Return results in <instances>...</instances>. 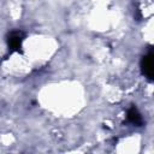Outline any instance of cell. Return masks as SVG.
I'll list each match as a JSON object with an SVG mask.
<instances>
[{
  "label": "cell",
  "instance_id": "cell-1",
  "mask_svg": "<svg viewBox=\"0 0 154 154\" xmlns=\"http://www.w3.org/2000/svg\"><path fill=\"white\" fill-rule=\"evenodd\" d=\"M41 106L57 117H73L84 107L85 91L72 81L53 82L43 87L37 96Z\"/></svg>",
  "mask_w": 154,
  "mask_h": 154
},
{
  "label": "cell",
  "instance_id": "cell-2",
  "mask_svg": "<svg viewBox=\"0 0 154 154\" xmlns=\"http://www.w3.org/2000/svg\"><path fill=\"white\" fill-rule=\"evenodd\" d=\"M59 51V41L47 32H32L20 42V52L30 60L34 67L49 63Z\"/></svg>",
  "mask_w": 154,
  "mask_h": 154
},
{
  "label": "cell",
  "instance_id": "cell-3",
  "mask_svg": "<svg viewBox=\"0 0 154 154\" xmlns=\"http://www.w3.org/2000/svg\"><path fill=\"white\" fill-rule=\"evenodd\" d=\"M1 72L10 78H24L35 69L30 60L19 51L12 52L0 64Z\"/></svg>",
  "mask_w": 154,
  "mask_h": 154
},
{
  "label": "cell",
  "instance_id": "cell-4",
  "mask_svg": "<svg viewBox=\"0 0 154 154\" xmlns=\"http://www.w3.org/2000/svg\"><path fill=\"white\" fill-rule=\"evenodd\" d=\"M114 12L111 7L93 6L88 14V26L96 32H106L114 25Z\"/></svg>",
  "mask_w": 154,
  "mask_h": 154
},
{
  "label": "cell",
  "instance_id": "cell-5",
  "mask_svg": "<svg viewBox=\"0 0 154 154\" xmlns=\"http://www.w3.org/2000/svg\"><path fill=\"white\" fill-rule=\"evenodd\" d=\"M143 138L140 134H126L114 143V150L119 153H137L141 150Z\"/></svg>",
  "mask_w": 154,
  "mask_h": 154
},
{
  "label": "cell",
  "instance_id": "cell-6",
  "mask_svg": "<svg viewBox=\"0 0 154 154\" xmlns=\"http://www.w3.org/2000/svg\"><path fill=\"white\" fill-rule=\"evenodd\" d=\"M136 11L143 20L153 18V0H137Z\"/></svg>",
  "mask_w": 154,
  "mask_h": 154
},
{
  "label": "cell",
  "instance_id": "cell-7",
  "mask_svg": "<svg viewBox=\"0 0 154 154\" xmlns=\"http://www.w3.org/2000/svg\"><path fill=\"white\" fill-rule=\"evenodd\" d=\"M141 35H142V38L144 40V42L152 45V41H153V18L143 20Z\"/></svg>",
  "mask_w": 154,
  "mask_h": 154
},
{
  "label": "cell",
  "instance_id": "cell-8",
  "mask_svg": "<svg viewBox=\"0 0 154 154\" xmlns=\"http://www.w3.org/2000/svg\"><path fill=\"white\" fill-rule=\"evenodd\" d=\"M114 1L116 0H90L91 5L96 7H111Z\"/></svg>",
  "mask_w": 154,
  "mask_h": 154
}]
</instances>
